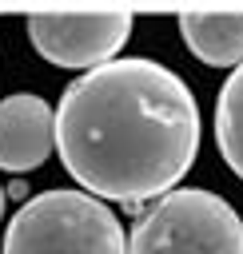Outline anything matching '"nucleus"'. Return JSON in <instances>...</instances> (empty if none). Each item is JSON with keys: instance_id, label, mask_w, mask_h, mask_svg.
Returning a JSON list of instances; mask_svg holds the SVG:
<instances>
[{"instance_id": "nucleus-1", "label": "nucleus", "mask_w": 243, "mask_h": 254, "mask_svg": "<svg viewBox=\"0 0 243 254\" xmlns=\"http://www.w3.org/2000/svg\"><path fill=\"white\" fill-rule=\"evenodd\" d=\"M56 151L84 190L139 210V202L175 190L195 163V95L155 60L127 56L100 64L64 87Z\"/></svg>"}, {"instance_id": "nucleus-2", "label": "nucleus", "mask_w": 243, "mask_h": 254, "mask_svg": "<svg viewBox=\"0 0 243 254\" xmlns=\"http://www.w3.org/2000/svg\"><path fill=\"white\" fill-rule=\"evenodd\" d=\"M4 254H131V238L88 190H44L8 222Z\"/></svg>"}, {"instance_id": "nucleus-3", "label": "nucleus", "mask_w": 243, "mask_h": 254, "mask_svg": "<svg viewBox=\"0 0 243 254\" xmlns=\"http://www.w3.org/2000/svg\"><path fill=\"white\" fill-rule=\"evenodd\" d=\"M131 254H243V218L211 190H167L135 222Z\"/></svg>"}, {"instance_id": "nucleus-4", "label": "nucleus", "mask_w": 243, "mask_h": 254, "mask_svg": "<svg viewBox=\"0 0 243 254\" xmlns=\"http://www.w3.org/2000/svg\"><path fill=\"white\" fill-rule=\"evenodd\" d=\"M32 48L56 67H100L120 56L131 36V12H32Z\"/></svg>"}, {"instance_id": "nucleus-5", "label": "nucleus", "mask_w": 243, "mask_h": 254, "mask_svg": "<svg viewBox=\"0 0 243 254\" xmlns=\"http://www.w3.org/2000/svg\"><path fill=\"white\" fill-rule=\"evenodd\" d=\"M56 143V111L40 95H8L0 99V167L4 171H36Z\"/></svg>"}, {"instance_id": "nucleus-6", "label": "nucleus", "mask_w": 243, "mask_h": 254, "mask_svg": "<svg viewBox=\"0 0 243 254\" xmlns=\"http://www.w3.org/2000/svg\"><path fill=\"white\" fill-rule=\"evenodd\" d=\"M179 32L195 60L211 67L243 64V12H183Z\"/></svg>"}, {"instance_id": "nucleus-7", "label": "nucleus", "mask_w": 243, "mask_h": 254, "mask_svg": "<svg viewBox=\"0 0 243 254\" xmlns=\"http://www.w3.org/2000/svg\"><path fill=\"white\" fill-rule=\"evenodd\" d=\"M215 143L227 167L243 179V64L227 75L215 103Z\"/></svg>"}, {"instance_id": "nucleus-8", "label": "nucleus", "mask_w": 243, "mask_h": 254, "mask_svg": "<svg viewBox=\"0 0 243 254\" xmlns=\"http://www.w3.org/2000/svg\"><path fill=\"white\" fill-rule=\"evenodd\" d=\"M8 194H12V198H20V202H24V198H28V183H24V179H16V183H12V187H8Z\"/></svg>"}, {"instance_id": "nucleus-9", "label": "nucleus", "mask_w": 243, "mask_h": 254, "mask_svg": "<svg viewBox=\"0 0 243 254\" xmlns=\"http://www.w3.org/2000/svg\"><path fill=\"white\" fill-rule=\"evenodd\" d=\"M4 198H8V187H0V218H4Z\"/></svg>"}]
</instances>
